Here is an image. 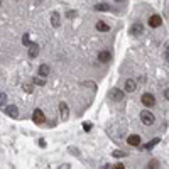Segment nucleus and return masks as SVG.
<instances>
[{
  "instance_id": "nucleus-1",
  "label": "nucleus",
  "mask_w": 169,
  "mask_h": 169,
  "mask_svg": "<svg viewBox=\"0 0 169 169\" xmlns=\"http://www.w3.org/2000/svg\"><path fill=\"white\" fill-rule=\"evenodd\" d=\"M140 120H142L144 125H152L154 122H156V117L152 115V112L142 110V112H140Z\"/></svg>"
},
{
  "instance_id": "nucleus-2",
  "label": "nucleus",
  "mask_w": 169,
  "mask_h": 169,
  "mask_svg": "<svg viewBox=\"0 0 169 169\" xmlns=\"http://www.w3.org/2000/svg\"><path fill=\"white\" fill-rule=\"evenodd\" d=\"M32 120H34V123H37V125L44 123V122H46L44 112H42L41 108H36V110H34V113H32Z\"/></svg>"
},
{
  "instance_id": "nucleus-3",
  "label": "nucleus",
  "mask_w": 169,
  "mask_h": 169,
  "mask_svg": "<svg viewBox=\"0 0 169 169\" xmlns=\"http://www.w3.org/2000/svg\"><path fill=\"white\" fill-rule=\"evenodd\" d=\"M140 100H142V103L145 107H154L156 105V96H154L152 93H144Z\"/></svg>"
},
{
  "instance_id": "nucleus-4",
  "label": "nucleus",
  "mask_w": 169,
  "mask_h": 169,
  "mask_svg": "<svg viewBox=\"0 0 169 169\" xmlns=\"http://www.w3.org/2000/svg\"><path fill=\"white\" fill-rule=\"evenodd\" d=\"M123 91L122 90H118V88H112L110 90V98L112 100H115V101H122L123 100Z\"/></svg>"
},
{
  "instance_id": "nucleus-5",
  "label": "nucleus",
  "mask_w": 169,
  "mask_h": 169,
  "mask_svg": "<svg viewBox=\"0 0 169 169\" xmlns=\"http://www.w3.org/2000/svg\"><path fill=\"white\" fill-rule=\"evenodd\" d=\"M161 24H162V19H161L159 15L154 14V15L149 17V26L151 27H161Z\"/></svg>"
},
{
  "instance_id": "nucleus-6",
  "label": "nucleus",
  "mask_w": 169,
  "mask_h": 169,
  "mask_svg": "<svg viewBox=\"0 0 169 169\" xmlns=\"http://www.w3.org/2000/svg\"><path fill=\"white\" fill-rule=\"evenodd\" d=\"M142 32H144V26L140 22H135V24L130 27V34H132V36H139V34H142Z\"/></svg>"
},
{
  "instance_id": "nucleus-7",
  "label": "nucleus",
  "mask_w": 169,
  "mask_h": 169,
  "mask_svg": "<svg viewBox=\"0 0 169 169\" xmlns=\"http://www.w3.org/2000/svg\"><path fill=\"white\" fill-rule=\"evenodd\" d=\"M110 59H112L110 51H101V53H98V61H100V63H108Z\"/></svg>"
},
{
  "instance_id": "nucleus-8",
  "label": "nucleus",
  "mask_w": 169,
  "mask_h": 169,
  "mask_svg": "<svg viewBox=\"0 0 169 169\" xmlns=\"http://www.w3.org/2000/svg\"><path fill=\"white\" fill-rule=\"evenodd\" d=\"M135 88H137V83H135V79L129 78V79L125 81V91L132 93V91H135Z\"/></svg>"
},
{
  "instance_id": "nucleus-9",
  "label": "nucleus",
  "mask_w": 169,
  "mask_h": 169,
  "mask_svg": "<svg viewBox=\"0 0 169 169\" xmlns=\"http://www.w3.org/2000/svg\"><path fill=\"white\" fill-rule=\"evenodd\" d=\"M5 113L9 117H12V118H17V117H19V110H17V107L15 105H9L5 108Z\"/></svg>"
},
{
  "instance_id": "nucleus-10",
  "label": "nucleus",
  "mask_w": 169,
  "mask_h": 169,
  "mask_svg": "<svg viewBox=\"0 0 169 169\" xmlns=\"http://www.w3.org/2000/svg\"><path fill=\"white\" fill-rule=\"evenodd\" d=\"M59 110H61V118H63V120H68L69 110H68V105H66L64 101H61V103H59Z\"/></svg>"
},
{
  "instance_id": "nucleus-11",
  "label": "nucleus",
  "mask_w": 169,
  "mask_h": 169,
  "mask_svg": "<svg viewBox=\"0 0 169 169\" xmlns=\"http://www.w3.org/2000/svg\"><path fill=\"white\" fill-rule=\"evenodd\" d=\"M29 58L31 59H34V58H37V54H39V44H32L31 48H29Z\"/></svg>"
},
{
  "instance_id": "nucleus-12",
  "label": "nucleus",
  "mask_w": 169,
  "mask_h": 169,
  "mask_svg": "<svg viewBox=\"0 0 169 169\" xmlns=\"http://www.w3.org/2000/svg\"><path fill=\"white\" fill-rule=\"evenodd\" d=\"M95 27H96V31H100V32H108V31H110V26H108V24H105L103 21H98Z\"/></svg>"
},
{
  "instance_id": "nucleus-13",
  "label": "nucleus",
  "mask_w": 169,
  "mask_h": 169,
  "mask_svg": "<svg viewBox=\"0 0 169 169\" xmlns=\"http://www.w3.org/2000/svg\"><path fill=\"white\" fill-rule=\"evenodd\" d=\"M140 140H142V139H140V135H135V134L127 139V142L130 144V145H140Z\"/></svg>"
},
{
  "instance_id": "nucleus-14",
  "label": "nucleus",
  "mask_w": 169,
  "mask_h": 169,
  "mask_svg": "<svg viewBox=\"0 0 169 169\" xmlns=\"http://www.w3.org/2000/svg\"><path fill=\"white\" fill-rule=\"evenodd\" d=\"M49 71H51V69H49L48 64H41V66H39V76H41V78H46L49 74Z\"/></svg>"
},
{
  "instance_id": "nucleus-15",
  "label": "nucleus",
  "mask_w": 169,
  "mask_h": 169,
  "mask_svg": "<svg viewBox=\"0 0 169 169\" xmlns=\"http://www.w3.org/2000/svg\"><path fill=\"white\" fill-rule=\"evenodd\" d=\"M51 24H53V27H59L61 19H59V14H58V12H53V15H51Z\"/></svg>"
},
{
  "instance_id": "nucleus-16",
  "label": "nucleus",
  "mask_w": 169,
  "mask_h": 169,
  "mask_svg": "<svg viewBox=\"0 0 169 169\" xmlns=\"http://www.w3.org/2000/svg\"><path fill=\"white\" fill-rule=\"evenodd\" d=\"M93 9H95V10H100V12H107V10H110L112 7L108 5V4H105V2H101V4H96Z\"/></svg>"
},
{
  "instance_id": "nucleus-17",
  "label": "nucleus",
  "mask_w": 169,
  "mask_h": 169,
  "mask_svg": "<svg viewBox=\"0 0 169 169\" xmlns=\"http://www.w3.org/2000/svg\"><path fill=\"white\" fill-rule=\"evenodd\" d=\"M159 142H161V139H154V140H151V142L145 144V145H144V149H145V151H151V149H154Z\"/></svg>"
},
{
  "instance_id": "nucleus-18",
  "label": "nucleus",
  "mask_w": 169,
  "mask_h": 169,
  "mask_svg": "<svg viewBox=\"0 0 169 169\" xmlns=\"http://www.w3.org/2000/svg\"><path fill=\"white\" fill-rule=\"evenodd\" d=\"M32 83H34V84H39V86H44V84H46V79L41 78V76H36V78L32 79Z\"/></svg>"
},
{
  "instance_id": "nucleus-19",
  "label": "nucleus",
  "mask_w": 169,
  "mask_h": 169,
  "mask_svg": "<svg viewBox=\"0 0 169 169\" xmlns=\"http://www.w3.org/2000/svg\"><path fill=\"white\" fill-rule=\"evenodd\" d=\"M22 90L26 91V93H32V91H34V84L24 83V84H22Z\"/></svg>"
},
{
  "instance_id": "nucleus-20",
  "label": "nucleus",
  "mask_w": 169,
  "mask_h": 169,
  "mask_svg": "<svg viewBox=\"0 0 169 169\" xmlns=\"http://www.w3.org/2000/svg\"><path fill=\"white\" fill-rule=\"evenodd\" d=\"M22 42H24V46H27V48H31V46H32L31 41H29V34H24V37H22Z\"/></svg>"
},
{
  "instance_id": "nucleus-21",
  "label": "nucleus",
  "mask_w": 169,
  "mask_h": 169,
  "mask_svg": "<svg viewBox=\"0 0 169 169\" xmlns=\"http://www.w3.org/2000/svg\"><path fill=\"white\" fill-rule=\"evenodd\" d=\"M112 156H113V157H125L127 152H123V151H115V152H112Z\"/></svg>"
},
{
  "instance_id": "nucleus-22",
  "label": "nucleus",
  "mask_w": 169,
  "mask_h": 169,
  "mask_svg": "<svg viewBox=\"0 0 169 169\" xmlns=\"http://www.w3.org/2000/svg\"><path fill=\"white\" fill-rule=\"evenodd\" d=\"M5 101H7V95L2 93V95H0V105H2V108H4V103H5Z\"/></svg>"
},
{
  "instance_id": "nucleus-23",
  "label": "nucleus",
  "mask_w": 169,
  "mask_h": 169,
  "mask_svg": "<svg viewBox=\"0 0 169 169\" xmlns=\"http://www.w3.org/2000/svg\"><path fill=\"white\" fill-rule=\"evenodd\" d=\"M83 129L86 130V132H90V130H91V122H84V123H83Z\"/></svg>"
},
{
  "instance_id": "nucleus-24",
  "label": "nucleus",
  "mask_w": 169,
  "mask_h": 169,
  "mask_svg": "<svg viewBox=\"0 0 169 169\" xmlns=\"http://www.w3.org/2000/svg\"><path fill=\"white\" fill-rule=\"evenodd\" d=\"M157 161H156V159H154V161H151V162H149V168L151 169H157Z\"/></svg>"
},
{
  "instance_id": "nucleus-25",
  "label": "nucleus",
  "mask_w": 169,
  "mask_h": 169,
  "mask_svg": "<svg viewBox=\"0 0 169 169\" xmlns=\"http://www.w3.org/2000/svg\"><path fill=\"white\" fill-rule=\"evenodd\" d=\"M164 54H166V59L169 61V44H166V49H164Z\"/></svg>"
},
{
  "instance_id": "nucleus-26",
  "label": "nucleus",
  "mask_w": 169,
  "mask_h": 169,
  "mask_svg": "<svg viewBox=\"0 0 169 169\" xmlns=\"http://www.w3.org/2000/svg\"><path fill=\"white\" fill-rule=\"evenodd\" d=\"M66 15H68V19H73V17L76 15V12H74V10H69L68 14H66Z\"/></svg>"
},
{
  "instance_id": "nucleus-27",
  "label": "nucleus",
  "mask_w": 169,
  "mask_h": 169,
  "mask_svg": "<svg viewBox=\"0 0 169 169\" xmlns=\"http://www.w3.org/2000/svg\"><path fill=\"white\" fill-rule=\"evenodd\" d=\"M113 169H125V166H123V164H115V166H113Z\"/></svg>"
},
{
  "instance_id": "nucleus-28",
  "label": "nucleus",
  "mask_w": 169,
  "mask_h": 169,
  "mask_svg": "<svg viewBox=\"0 0 169 169\" xmlns=\"http://www.w3.org/2000/svg\"><path fill=\"white\" fill-rule=\"evenodd\" d=\"M164 98L169 101V88H166V90H164Z\"/></svg>"
},
{
  "instance_id": "nucleus-29",
  "label": "nucleus",
  "mask_w": 169,
  "mask_h": 169,
  "mask_svg": "<svg viewBox=\"0 0 169 169\" xmlns=\"http://www.w3.org/2000/svg\"><path fill=\"white\" fill-rule=\"evenodd\" d=\"M39 145H41V147H46V140H42L41 139V140H39Z\"/></svg>"
},
{
  "instance_id": "nucleus-30",
  "label": "nucleus",
  "mask_w": 169,
  "mask_h": 169,
  "mask_svg": "<svg viewBox=\"0 0 169 169\" xmlns=\"http://www.w3.org/2000/svg\"><path fill=\"white\" fill-rule=\"evenodd\" d=\"M100 169H113V168H112V166H108V164H105V166H101Z\"/></svg>"
}]
</instances>
